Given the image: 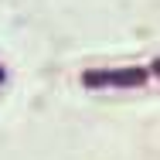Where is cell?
Wrapping results in <instances>:
<instances>
[{"instance_id":"cell-1","label":"cell","mask_w":160,"mask_h":160,"mask_svg":"<svg viewBox=\"0 0 160 160\" xmlns=\"http://www.w3.org/2000/svg\"><path fill=\"white\" fill-rule=\"evenodd\" d=\"M150 82V72L143 65H126V68H85L82 85L85 89H143Z\"/></svg>"},{"instance_id":"cell-2","label":"cell","mask_w":160,"mask_h":160,"mask_svg":"<svg viewBox=\"0 0 160 160\" xmlns=\"http://www.w3.org/2000/svg\"><path fill=\"white\" fill-rule=\"evenodd\" d=\"M3 82H7V68L0 65V85H3Z\"/></svg>"}]
</instances>
